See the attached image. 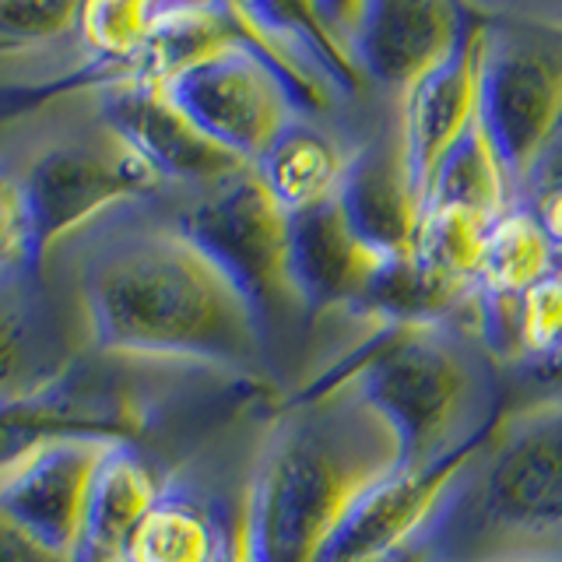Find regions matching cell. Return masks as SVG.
Listing matches in <instances>:
<instances>
[{
	"mask_svg": "<svg viewBox=\"0 0 562 562\" xmlns=\"http://www.w3.org/2000/svg\"><path fill=\"white\" fill-rule=\"evenodd\" d=\"M137 204L46 254L49 274L81 313L92 356L257 369L268 330L246 295L172 218H134Z\"/></svg>",
	"mask_w": 562,
	"mask_h": 562,
	"instance_id": "cell-1",
	"label": "cell"
},
{
	"mask_svg": "<svg viewBox=\"0 0 562 562\" xmlns=\"http://www.w3.org/2000/svg\"><path fill=\"white\" fill-rule=\"evenodd\" d=\"M394 471L391 426L351 386L292 397L243 488L257 562H321L348 509Z\"/></svg>",
	"mask_w": 562,
	"mask_h": 562,
	"instance_id": "cell-2",
	"label": "cell"
},
{
	"mask_svg": "<svg viewBox=\"0 0 562 562\" xmlns=\"http://www.w3.org/2000/svg\"><path fill=\"white\" fill-rule=\"evenodd\" d=\"M422 544L432 562L562 559V394L488 422Z\"/></svg>",
	"mask_w": 562,
	"mask_h": 562,
	"instance_id": "cell-3",
	"label": "cell"
},
{
	"mask_svg": "<svg viewBox=\"0 0 562 562\" xmlns=\"http://www.w3.org/2000/svg\"><path fill=\"white\" fill-rule=\"evenodd\" d=\"M341 366L310 391L351 386L391 426L401 471L439 461L488 426L474 422L482 404L479 362L443 327H383Z\"/></svg>",
	"mask_w": 562,
	"mask_h": 562,
	"instance_id": "cell-4",
	"label": "cell"
},
{
	"mask_svg": "<svg viewBox=\"0 0 562 562\" xmlns=\"http://www.w3.org/2000/svg\"><path fill=\"white\" fill-rule=\"evenodd\" d=\"M0 162L25 190L43 263L57 243L105 218L110 211L148 201L162 190V180L148 169L145 158L99 116L95 95L85 116L78 113L43 123Z\"/></svg>",
	"mask_w": 562,
	"mask_h": 562,
	"instance_id": "cell-5",
	"label": "cell"
},
{
	"mask_svg": "<svg viewBox=\"0 0 562 562\" xmlns=\"http://www.w3.org/2000/svg\"><path fill=\"white\" fill-rule=\"evenodd\" d=\"M479 127L499 158L509 190L531 183L562 131V29L485 25Z\"/></svg>",
	"mask_w": 562,
	"mask_h": 562,
	"instance_id": "cell-6",
	"label": "cell"
},
{
	"mask_svg": "<svg viewBox=\"0 0 562 562\" xmlns=\"http://www.w3.org/2000/svg\"><path fill=\"white\" fill-rule=\"evenodd\" d=\"M172 222L246 295L263 330L306 310L292 281V215L254 169L198 190Z\"/></svg>",
	"mask_w": 562,
	"mask_h": 562,
	"instance_id": "cell-7",
	"label": "cell"
},
{
	"mask_svg": "<svg viewBox=\"0 0 562 562\" xmlns=\"http://www.w3.org/2000/svg\"><path fill=\"white\" fill-rule=\"evenodd\" d=\"M162 92L190 123L246 166H257L299 120L292 88L246 40L172 75L162 81Z\"/></svg>",
	"mask_w": 562,
	"mask_h": 562,
	"instance_id": "cell-8",
	"label": "cell"
},
{
	"mask_svg": "<svg viewBox=\"0 0 562 562\" xmlns=\"http://www.w3.org/2000/svg\"><path fill=\"white\" fill-rule=\"evenodd\" d=\"M359 78L408 95L443 67L468 35V14L447 0H369L327 4Z\"/></svg>",
	"mask_w": 562,
	"mask_h": 562,
	"instance_id": "cell-9",
	"label": "cell"
},
{
	"mask_svg": "<svg viewBox=\"0 0 562 562\" xmlns=\"http://www.w3.org/2000/svg\"><path fill=\"white\" fill-rule=\"evenodd\" d=\"M88 351L75 299L46 263L0 274V401L67 380Z\"/></svg>",
	"mask_w": 562,
	"mask_h": 562,
	"instance_id": "cell-10",
	"label": "cell"
},
{
	"mask_svg": "<svg viewBox=\"0 0 562 562\" xmlns=\"http://www.w3.org/2000/svg\"><path fill=\"white\" fill-rule=\"evenodd\" d=\"M95 110L127 145L145 158L162 187H215L243 169L233 151L215 145L198 123H190L162 85L140 78H113L95 88Z\"/></svg>",
	"mask_w": 562,
	"mask_h": 562,
	"instance_id": "cell-11",
	"label": "cell"
},
{
	"mask_svg": "<svg viewBox=\"0 0 562 562\" xmlns=\"http://www.w3.org/2000/svg\"><path fill=\"white\" fill-rule=\"evenodd\" d=\"M485 432L488 426H482L457 450L439 457V461L412 471H394L391 479L369 488L345 514L341 527L327 541L321 562H373L418 541L432 524L439 503L447 499L457 474L464 471L474 450L482 447Z\"/></svg>",
	"mask_w": 562,
	"mask_h": 562,
	"instance_id": "cell-12",
	"label": "cell"
},
{
	"mask_svg": "<svg viewBox=\"0 0 562 562\" xmlns=\"http://www.w3.org/2000/svg\"><path fill=\"white\" fill-rule=\"evenodd\" d=\"M88 359L67 380L40 394L0 401V479L64 439H131L137 422L131 404L110 383L88 373Z\"/></svg>",
	"mask_w": 562,
	"mask_h": 562,
	"instance_id": "cell-13",
	"label": "cell"
},
{
	"mask_svg": "<svg viewBox=\"0 0 562 562\" xmlns=\"http://www.w3.org/2000/svg\"><path fill=\"white\" fill-rule=\"evenodd\" d=\"M482 49H485V25L471 22L461 49L404 95L401 148L422 207L429 201V190L443 158L479 123Z\"/></svg>",
	"mask_w": 562,
	"mask_h": 562,
	"instance_id": "cell-14",
	"label": "cell"
},
{
	"mask_svg": "<svg viewBox=\"0 0 562 562\" xmlns=\"http://www.w3.org/2000/svg\"><path fill=\"white\" fill-rule=\"evenodd\" d=\"M102 439H64L0 479V509L57 555L78 559Z\"/></svg>",
	"mask_w": 562,
	"mask_h": 562,
	"instance_id": "cell-15",
	"label": "cell"
},
{
	"mask_svg": "<svg viewBox=\"0 0 562 562\" xmlns=\"http://www.w3.org/2000/svg\"><path fill=\"white\" fill-rule=\"evenodd\" d=\"M386 260L351 228L338 198L292 215V281L306 310H356Z\"/></svg>",
	"mask_w": 562,
	"mask_h": 562,
	"instance_id": "cell-16",
	"label": "cell"
},
{
	"mask_svg": "<svg viewBox=\"0 0 562 562\" xmlns=\"http://www.w3.org/2000/svg\"><path fill=\"white\" fill-rule=\"evenodd\" d=\"M338 204L351 228L373 243L386 257L415 254L422 201L412 187V172L404 162L401 134L397 140L369 145L356 158H348V172L338 190Z\"/></svg>",
	"mask_w": 562,
	"mask_h": 562,
	"instance_id": "cell-17",
	"label": "cell"
},
{
	"mask_svg": "<svg viewBox=\"0 0 562 562\" xmlns=\"http://www.w3.org/2000/svg\"><path fill=\"white\" fill-rule=\"evenodd\" d=\"M162 492L158 474L134 439H110L95 461L75 562H120L137 524L151 514Z\"/></svg>",
	"mask_w": 562,
	"mask_h": 562,
	"instance_id": "cell-18",
	"label": "cell"
},
{
	"mask_svg": "<svg viewBox=\"0 0 562 562\" xmlns=\"http://www.w3.org/2000/svg\"><path fill=\"white\" fill-rule=\"evenodd\" d=\"M479 281L436 268L418 254L391 257L356 313L380 316L386 327H443L457 313H479Z\"/></svg>",
	"mask_w": 562,
	"mask_h": 562,
	"instance_id": "cell-19",
	"label": "cell"
},
{
	"mask_svg": "<svg viewBox=\"0 0 562 562\" xmlns=\"http://www.w3.org/2000/svg\"><path fill=\"white\" fill-rule=\"evenodd\" d=\"M254 172L271 190V198L289 215H295V211L338 198L341 180L348 172V158L330 134L295 120L254 166Z\"/></svg>",
	"mask_w": 562,
	"mask_h": 562,
	"instance_id": "cell-20",
	"label": "cell"
},
{
	"mask_svg": "<svg viewBox=\"0 0 562 562\" xmlns=\"http://www.w3.org/2000/svg\"><path fill=\"white\" fill-rule=\"evenodd\" d=\"M239 40L243 32L233 4H158L151 35L131 78L162 85Z\"/></svg>",
	"mask_w": 562,
	"mask_h": 562,
	"instance_id": "cell-21",
	"label": "cell"
},
{
	"mask_svg": "<svg viewBox=\"0 0 562 562\" xmlns=\"http://www.w3.org/2000/svg\"><path fill=\"white\" fill-rule=\"evenodd\" d=\"M555 271V250L531 207H509L492 222L479 285L482 292L520 295Z\"/></svg>",
	"mask_w": 562,
	"mask_h": 562,
	"instance_id": "cell-22",
	"label": "cell"
},
{
	"mask_svg": "<svg viewBox=\"0 0 562 562\" xmlns=\"http://www.w3.org/2000/svg\"><path fill=\"white\" fill-rule=\"evenodd\" d=\"M509 198H514V190H509L499 158L492 151L485 131L474 123L443 158L426 207H461L485 218H499L503 211H509Z\"/></svg>",
	"mask_w": 562,
	"mask_h": 562,
	"instance_id": "cell-23",
	"label": "cell"
},
{
	"mask_svg": "<svg viewBox=\"0 0 562 562\" xmlns=\"http://www.w3.org/2000/svg\"><path fill=\"white\" fill-rule=\"evenodd\" d=\"M218 552L222 527L190 499L162 492L151 514L137 524L120 562H218Z\"/></svg>",
	"mask_w": 562,
	"mask_h": 562,
	"instance_id": "cell-24",
	"label": "cell"
},
{
	"mask_svg": "<svg viewBox=\"0 0 562 562\" xmlns=\"http://www.w3.org/2000/svg\"><path fill=\"white\" fill-rule=\"evenodd\" d=\"M158 4L134 0V4H113V0H92L81 4L78 14V43L85 57L110 78H127L145 53Z\"/></svg>",
	"mask_w": 562,
	"mask_h": 562,
	"instance_id": "cell-25",
	"label": "cell"
},
{
	"mask_svg": "<svg viewBox=\"0 0 562 562\" xmlns=\"http://www.w3.org/2000/svg\"><path fill=\"white\" fill-rule=\"evenodd\" d=\"M496 218L474 215L461 207H426L422 211L415 254L436 268L453 271L468 281H479L488 228Z\"/></svg>",
	"mask_w": 562,
	"mask_h": 562,
	"instance_id": "cell-26",
	"label": "cell"
},
{
	"mask_svg": "<svg viewBox=\"0 0 562 562\" xmlns=\"http://www.w3.org/2000/svg\"><path fill=\"white\" fill-rule=\"evenodd\" d=\"M81 4H35V0H0V57H22L78 35Z\"/></svg>",
	"mask_w": 562,
	"mask_h": 562,
	"instance_id": "cell-27",
	"label": "cell"
},
{
	"mask_svg": "<svg viewBox=\"0 0 562 562\" xmlns=\"http://www.w3.org/2000/svg\"><path fill=\"white\" fill-rule=\"evenodd\" d=\"M517 341L524 359L549 356L562 345V271L517 295Z\"/></svg>",
	"mask_w": 562,
	"mask_h": 562,
	"instance_id": "cell-28",
	"label": "cell"
},
{
	"mask_svg": "<svg viewBox=\"0 0 562 562\" xmlns=\"http://www.w3.org/2000/svg\"><path fill=\"white\" fill-rule=\"evenodd\" d=\"M29 263H43L35 246V225L18 176L0 162V274H11Z\"/></svg>",
	"mask_w": 562,
	"mask_h": 562,
	"instance_id": "cell-29",
	"label": "cell"
},
{
	"mask_svg": "<svg viewBox=\"0 0 562 562\" xmlns=\"http://www.w3.org/2000/svg\"><path fill=\"white\" fill-rule=\"evenodd\" d=\"M0 562H70L35 541L25 527H18L4 509H0Z\"/></svg>",
	"mask_w": 562,
	"mask_h": 562,
	"instance_id": "cell-30",
	"label": "cell"
},
{
	"mask_svg": "<svg viewBox=\"0 0 562 562\" xmlns=\"http://www.w3.org/2000/svg\"><path fill=\"white\" fill-rule=\"evenodd\" d=\"M218 562H257L254 555V538H250V509H246V499L239 496L233 520L222 527V552Z\"/></svg>",
	"mask_w": 562,
	"mask_h": 562,
	"instance_id": "cell-31",
	"label": "cell"
},
{
	"mask_svg": "<svg viewBox=\"0 0 562 562\" xmlns=\"http://www.w3.org/2000/svg\"><path fill=\"white\" fill-rule=\"evenodd\" d=\"M535 218L541 222V233L549 236L555 257L562 254V183H552V187H538L535 190Z\"/></svg>",
	"mask_w": 562,
	"mask_h": 562,
	"instance_id": "cell-32",
	"label": "cell"
},
{
	"mask_svg": "<svg viewBox=\"0 0 562 562\" xmlns=\"http://www.w3.org/2000/svg\"><path fill=\"white\" fill-rule=\"evenodd\" d=\"M373 562H432V559H429L426 544H422V538H418V541H412V544H404V549H397V552H391V555H383V559H373Z\"/></svg>",
	"mask_w": 562,
	"mask_h": 562,
	"instance_id": "cell-33",
	"label": "cell"
},
{
	"mask_svg": "<svg viewBox=\"0 0 562 562\" xmlns=\"http://www.w3.org/2000/svg\"><path fill=\"white\" fill-rule=\"evenodd\" d=\"M499 562H562V559H499Z\"/></svg>",
	"mask_w": 562,
	"mask_h": 562,
	"instance_id": "cell-34",
	"label": "cell"
}]
</instances>
